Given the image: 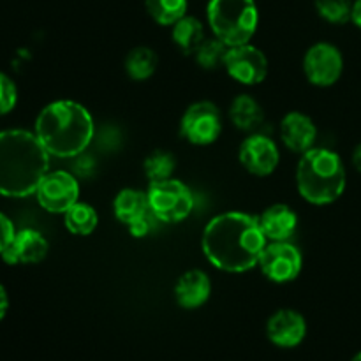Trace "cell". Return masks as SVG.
<instances>
[{"instance_id":"1","label":"cell","mask_w":361,"mask_h":361,"mask_svg":"<svg viewBox=\"0 0 361 361\" xmlns=\"http://www.w3.org/2000/svg\"><path fill=\"white\" fill-rule=\"evenodd\" d=\"M267 242L257 217L243 212H226L207 224L201 249L217 270L243 274L257 267Z\"/></svg>"},{"instance_id":"2","label":"cell","mask_w":361,"mask_h":361,"mask_svg":"<svg viewBox=\"0 0 361 361\" xmlns=\"http://www.w3.org/2000/svg\"><path fill=\"white\" fill-rule=\"evenodd\" d=\"M49 171V154L35 133L11 129L0 133V194L27 197L35 194Z\"/></svg>"},{"instance_id":"3","label":"cell","mask_w":361,"mask_h":361,"mask_svg":"<svg viewBox=\"0 0 361 361\" xmlns=\"http://www.w3.org/2000/svg\"><path fill=\"white\" fill-rule=\"evenodd\" d=\"M35 136L49 155L76 157L88 148L94 137V118L76 101H55L46 106L35 120Z\"/></svg>"},{"instance_id":"4","label":"cell","mask_w":361,"mask_h":361,"mask_svg":"<svg viewBox=\"0 0 361 361\" xmlns=\"http://www.w3.org/2000/svg\"><path fill=\"white\" fill-rule=\"evenodd\" d=\"M296 187L309 203H335L345 190V166L341 155L328 148L307 150L296 168Z\"/></svg>"},{"instance_id":"5","label":"cell","mask_w":361,"mask_h":361,"mask_svg":"<svg viewBox=\"0 0 361 361\" xmlns=\"http://www.w3.org/2000/svg\"><path fill=\"white\" fill-rule=\"evenodd\" d=\"M207 18L217 39L231 48L250 42L259 25L256 0H210Z\"/></svg>"},{"instance_id":"6","label":"cell","mask_w":361,"mask_h":361,"mask_svg":"<svg viewBox=\"0 0 361 361\" xmlns=\"http://www.w3.org/2000/svg\"><path fill=\"white\" fill-rule=\"evenodd\" d=\"M152 214L161 222H182L194 208V194L182 180L169 178L150 183L147 190Z\"/></svg>"},{"instance_id":"7","label":"cell","mask_w":361,"mask_h":361,"mask_svg":"<svg viewBox=\"0 0 361 361\" xmlns=\"http://www.w3.org/2000/svg\"><path fill=\"white\" fill-rule=\"evenodd\" d=\"M180 130L190 145L208 147L215 143L222 133L221 109L210 101L194 102L183 113Z\"/></svg>"},{"instance_id":"8","label":"cell","mask_w":361,"mask_h":361,"mask_svg":"<svg viewBox=\"0 0 361 361\" xmlns=\"http://www.w3.org/2000/svg\"><path fill=\"white\" fill-rule=\"evenodd\" d=\"M261 274L275 284H289L302 274L303 257L296 245L289 242H270L259 257Z\"/></svg>"},{"instance_id":"9","label":"cell","mask_w":361,"mask_h":361,"mask_svg":"<svg viewBox=\"0 0 361 361\" xmlns=\"http://www.w3.org/2000/svg\"><path fill=\"white\" fill-rule=\"evenodd\" d=\"M344 71L341 49L331 42H316L303 56V73L314 87L326 88L337 83Z\"/></svg>"},{"instance_id":"10","label":"cell","mask_w":361,"mask_h":361,"mask_svg":"<svg viewBox=\"0 0 361 361\" xmlns=\"http://www.w3.org/2000/svg\"><path fill=\"white\" fill-rule=\"evenodd\" d=\"M39 204L49 214H66L80 201V183L71 173L48 171L35 190Z\"/></svg>"},{"instance_id":"11","label":"cell","mask_w":361,"mask_h":361,"mask_svg":"<svg viewBox=\"0 0 361 361\" xmlns=\"http://www.w3.org/2000/svg\"><path fill=\"white\" fill-rule=\"evenodd\" d=\"M224 69L229 76L242 85H259L268 76V59L259 48L250 42L231 46L226 55Z\"/></svg>"},{"instance_id":"12","label":"cell","mask_w":361,"mask_h":361,"mask_svg":"<svg viewBox=\"0 0 361 361\" xmlns=\"http://www.w3.org/2000/svg\"><path fill=\"white\" fill-rule=\"evenodd\" d=\"M240 164L254 176H268L277 169L281 152L277 143L264 134H250L242 141L238 150Z\"/></svg>"},{"instance_id":"13","label":"cell","mask_w":361,"mask_h":361,"mask_svg":"<svg viewBox=\"0 0 361 361\" xmlns=\"http://www.w3.org/2000/svg\"><path fill=\"white\" fill-rule=\"evenodd\" d=\"M267 337L281 349L298 348L307 337V321L298 310L281 309L267 323Z\"/></svg>"},{"instance_id":"14","label":"cell","mask_w":361,"mask_h":361,"mask_svg":"<svg viewBox=\"0 0 361 361\" xmlns=\"http://www.w3.org/2000/svg\"><path fill=\"white\" fill-rule=\"evenodd\" d=\"M48 250V240L41 233L35 229H21L2 252V259L7 264H35L44 259Z\"/></svg>"},{"instance_id":"15","label":"cell","mask_w":361,"mask_h":361,"mask_svg":"<svg viewBox=\"0 0 361 361\" xmlns=\"http://www.w3.org/2000/svg\"><path fill=\"white\" fill-rule=\"evenodd\" d=\"M317 137V127L309 115L302 111H289L281 122V140L288 150L295 154H305L314 148Z\"/></svg>"},{"instance_id":"16","label":"cell","mask_w":361,"mask_h":361,"mask_svg":"<svg viewBox=\"0 0 361 361\" xmlns=\"http://www.w3.org/2000/svg\"><path fill=\"white\" fill-rule=\"evenodd\" d=\"M257 222L268 242H289L298 228V215L289 204L277 203L268 207Z\"/></svg>"},{"instance_id":"17","label":"cell","mask_w":361,"mask_h":361,"mask_svg":"<svg viewBox=\"0 0 361 361\" xmlns=\"http://www.w3.org/2000/svg\"><path fill=\"white\" fill-rule=\"evenodd\" d=\"M212 282L203 270H189L176 281L175 300L185 310H196L210 300Z\"/></svg>"},{"instance_id":"18","label":"cell","mask_w":361,"mask_h":361,"mask_svg":"<svg viewBox=\"0 0 361 361\" xmlns=\"http://www.w3.org/2000/svg\"><path fill=\"white\" fill-rule=\"evenodd\" d=\"M115 217L127 228L152 214L148 194L137 189H122L113 201Z\"/></svg>"},{"instance_id":"19","label":"cell","mask_w":361,"mask_h":361,"mask_svg":"<svg viewBox=\"0 0 361 361\" xmlns=\"http://www.w3.org/2000/svg\"><path fill=\"white\" fill-rule=\"evenodd\" d=\"M229 120L233 126L245 133H254L264 122V113L259 102L249 94H240L229 106Z\"/></svg>"},{"instance_id":"20","label":"cell","mask_w":361,"mask_h":361,"mask_svg":"<svg viewBox=\"0 0 361 361\" xmlns=\"http://www.w3.org/2000/svg\"><path fill=\"white\" fill-rule=\"evenodd\" d=\"M171 35L173 42H175V44L178 46L180 51H183L185 55L196 53V49L200 48V46L203 44L204 39H207L204 37L203 23H201L197 18L189 16V14H185L182 20H178L173 25Z\"/></svg>"},{"instance_id":"21","label":"cell","mask_w":361,"mask_h":361,"mask_svg":"<svg viewBox=\"0 0 361 361\" xmlns=\"http://www.w3.org/2000/svg\"><path fill=\"white\" fill-rule=\"evenodd\" d=\"M157 66V53L148 46H136L126 56V73L134 81H147L154 76Z\"/></svg>"},{"instance_id":"22","label":"cell","mask_w":361,"mask_h":361,"mask_svg":"<svg viewBox=\"0 0 361 361\" xmlns=\"http://www.w3.org/2000/svg\"><path fill=\"white\" fill-rule=\"evenodd\" d=\"M63 224H66L67 231L76 236L92 235L99 224L97 210L92 204L78 201L63 214Z\"/></svg>"},{"instance_id":"23","label":"cell","mask_w":361,"mask_h":361,"mask_svg":"<svg viewBox=\"0 0 361 361\" xmlns=\"http://www.w3.org/2000/svg\"><path fill=\"white\" fill-rule=\"evenodd\" d=\"M145 9L155 23L173 27L189 9V0H145Z\"/></svg>"},{"instance_id":"24","label":"cell","mask_w":361,"mask_h":361,"mask_svg":"<svg viewBox=\"0 0 361 361\" xmlns=\"http://www.w3.org/2000/svg\"><path fill=\"white\" fill-rule=\"evenodd\" d=\"M175 155L168 150H154L152 154H148V157L145 159V175L150 180V183L154 182H164V180L173 178V173H175Z\"/></svg>"},{"instance_id":"25","label":"cell","mask_w":361,"mask_h":361,"mask_svg":"<svg viewBox=\"0 0 361 361\" xmlns=\"http://www.w3.org/2000/svg\"><path fill=\"white\" fill-rule=\"evenodd\" d=\"M228 49L229 46L214 35L212 39H204L203 44L196 49L194 56H196V62L201 69L215 71L219 67H224Z\"/></svg>"},{"instance_id":"26","label":"cell","mask_w":361,"mask_h":361,"mask_svg":"<svg viewBox=\"0 0 361 361\" xmlns=\"http://www.w3.org/2000/svg\"><path fill=\"white\" fill-rule=\"evenodd\" d=\"M316 11L328 23L344 25L351 21L353 0H316Z\"/></svg>"},{"instance_id":"27","label":"cell","mask_w":361,"mask_h":361,"mask_svg":"<svg viewBox=\"0 0 361 361\" xmlns=\"http://www.w3.org/2000/svg\"><path fill=\"white\" fill-rule=\"evenodd\" d=\"M18 101V90L14 81L4 73H0V115L13 111Z\"/></svg>"},{"instance_id":"28","label":"cell","mask_w":361,"mask_h":361,"mask_svg":"<svg viewBox=\"0 0 361 361\" xmlns=\"http://www.w3.org/2000/svg\"><path fill=\"white\" fill-rule=\"evenodd\" d=\"M14 235H16V231H14L13 222L0 212V256L7 249V245L13 242Z\"/></svg>"},{"instance_id":"29","label":"cell","mask_w":361,"mask_h":361,"mask_svg":"<svg viewBox=\"0 0 361 361\" xmlns=\"http://www.w3.org/2000/svg\"><path fill=\"white\" fill-rule=\"evenodd\" d=\"M154 221H157V219H155L154 214H150L148 217L141 219V221L134 222L133 226H129V233L134 236V238H143V236H147L148 233L152 231V228H154Z\"/></svg>"},{"instance_id":"30","label":"cell","mask_w":361,"mask_h":361,"mask_svg":"<svg viewBox=\"0 0 361 361\" xmlns=\"http://www.w3.org/2000/svg\"><path fill=\"white\" fill-rule=\"evenodd\" d=\"M7 307H9V296H7V291L4 289V286L0 284V321L6 316Z\"/></svg>"},{"instance_id":"31","label":"cell","mask_w":361,"mask_h":361,"mask_svg":"<svg viewBox=\"0 0 361 361\" xmlns=\"http://www.w3.org/2000/svg\"><path fill=\"white\" fill-rule=\"evenodd\" d=\"M351 21L356 25V27L361 28V0H355V2H353Z\"/></svg>"},{"instance_id":"32","label":"cell","mask_w":361,"mask_h":361,"mask_svg":"<svg viewBox=\"0 0 361 361\" xmlns=\"http://www.w3.org/2000/svg\"><path fill=\"white\" fill-rule=\"evenodd\" d=\"M353 166L361 173V143L353 152Z\"/></svg>"},{"instance_id":"33","label":"cell","mask_w":361,"mask_h":361,"mask_svg":"<svg viewBox=\"0 0 361 361\" xmlns=\"http://www.w3.org/2000/svg\"><path fill=\"white\" fill-rule=\"evenodd\" d=\"M351 361H361V351H360V353H358V355H356V356H355V358H353Z\"/></svg>"}]
</instances>
